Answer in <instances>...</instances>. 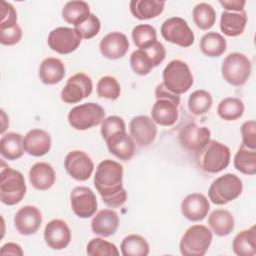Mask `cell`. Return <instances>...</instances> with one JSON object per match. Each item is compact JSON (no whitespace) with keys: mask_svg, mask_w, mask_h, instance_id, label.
Instances as JSON below:
<instances>
[{"mask_svg":"<svg viewBox=\"0 0 256 256\" xmlns=\"http://www.w3.org/2000/svg\"><path fill=\"white\" fill-rule=\"evenodd\" d=\"M22 37V30L18 24L0 27V42L3 45L12 46L17 44Z\"/></svg>","mask_w":256,"mask_h":256,"instance_id":"obj_44","label":"cell"},{"mask_svg":"<svg viewBox=\"0 0 256 256\" xmlns=\"http://www.w3.org/2000/svg\"><path fill=\"white\" fill-rule=\"evenodd\" d=\"M74 28L78 31L82 39H91L99 33L101 28V23L98 17L91 13L85 21L75 26Z\"/></svg>","mask_w":256,"mask_h":256,"instance_id":"obj_42","label":"cell"},{"mask_svg":"<svg viewBox=\"0 0 256 256\" xmlns=\"http://www.w3.org/2000/svg\"><path fill=\"white\" fill-rule=\"evenodd\" d=\"M213 236L204 225L189 227L180 240V252L184 256H203L209 249Z\"/></svg>","mask_w":256,"mask_h":256,"instance_id":"obj_6","label":"cell"},{"mask_svg":"<svg viewBox=\"0 0 256 256\" xmlns=\"http://www.w3.org/2000/svg\"><path fill=\"white\" fill-rule=\"evenodd\" d=\"M242 144L250 149H256V122L248 120L241 126Z\"/></svg>","mask_w":256,"mask_h":256,"instance_id":"obj_45","label":"cell"},{"mask_svg":"<svg viewBox=\"0 0 256 256\" xmlns=\"http://www.w3.org/2000/svg\"><path fill=\"white\" fill-rule=\"evenodd\" d=\"M93 90L91 78L85 73L79 72L68 78L61 91V99L68 104H75L90 96Z\"/></svg>","mask_w":256,"mask_h":256,"instance_id":"obj_10","label":"cell"},{"mask_svg":"<svg viewBox=\"0 0 256 256\" xmlns=\"http://www.w3.org/2000/svg\"><path fill=\"white\" fill-rule=\"evenodd\" d=\"M90 14L89 5L85 1H69L62 9L63 19L74 27L85 21Z\"/></svg>","mask_w":256,"mask_h":256,"instance_id":"obj_31","label":"cell"},{"mask_svg":"<svg viewBox=\"0 0 256 256\" xmlns=\"http://www.w3.org/2000/svg\"><path fill=\"white\" fill-rule=\"evenodd\" d=\"M0 254L1 255H20V256H22L23 251H22L20 245L13 243V242H9V243L4 244L1 247Z\"/></svg>","mask_w":256,"mask_h":256,"instance_id":"obj_49","label":"cell"},{"mask_svg":"<svg viewBox=\"0 0 256 256\" xmlns=\"http://www.w3.org/2000/svg\"><path fill=\"white\" fill-rule=\"evenodd\" d=\"M26 184L21 172L6 166L2 161L0 172V199L5 205L18 204L25 196Z\"/></svg>","mask_w":256,"mask_h":256,"instance_id":"obj_3","label":"cell"},{"mask_svg":"<svg viewBox=\"0 0 256 256\" xmlns=\"http://www.w3.org/2000/svg\"><path fill=\"white\" fill-rule=\"evenodd\" d=\"M130 11L139 20H148L159 16L165 7V1L158 0H132Z\"/></svg>","mask_w":256,"mask_h":256,"instance_id":"obj_27","label":"cell"},{"mask_svg":"<svg viewBox=\"0 0 256 256\" xmlns=\"http://www.w3.org/2000/svg\"><path fill=\"white\" fill-rule=\"evenodd\" d=\"M99 49L105 58L116 60L127 53L129 41L126 35L121 32H110L101 39Z\"/></svg>","mask_w":256,"mask_h":256,"instance_id":"obj_21","label":"cell"},{"mask_svg":"<svg viewBox=\"0 0 256 256\" xmlns=\"http://www.w3.org/2000/svg\"><path fill=\"white\" fill-rule=\"evenodd\" d=\"M212 106L211 94L203 89L194 91L188 98V108L194 115H203L207 113Z\"/></svg>","mask_w":256,"mask_h":256,"instance_id":"obj_37","label":"cell"},{"mask_svg":"<svg viewBox=\"0 0 256 256\" xmlns=\"http://www.w3.org/2000/svg\"><path fill=\"white\" fill-rule=\"evenodd\" d=\"M251 61L245 54L240 52L228 54L221 67L224 80L233 86L244 85L251 75Z\"/></svg>","mask_w":256,"mask_h":256,"instance_id":"obj_7","label":"cell"},{"mask_svg":"<svg viewBox=\"0 0 256 256\" xmlns=\"http://www.w3.org/2000/svg\"><path fill=\"white\" fill-rule=\"evenodd\" d=\"M163 84L170 92L180 95L187 92L193 85V75L189 66L182 60H171L162 73Z\"/></svg>","mask_w":256,"mask_h":256,"instance_id":"obj_4","label":"cell"},{"mask_svg":"<svg viewBox=\"0 0 256 256\" xmlns=\"http://www.w3.org/2000/svg\"><path fill=\"white\" fill-rule=\"evenodd\" d=\"M230 149L216 140H209L204 147L195 152V160L198 167L211 174L227 168L230 163Z\"/></svg>","mask_w":256,"mask_h":256,"instance_id":"obj_2","label":"cell"},{"mask_svg":"<svg viewBox=\"0 0 256 256\" xmlns=\"http://www.w3.org/2000/svg\"><path fill=\"white\" fill-rule=\"evenodd\" d=\"M97 95L101 98L116 100L121 93L120 84L112 76L101 77L96 86Z\"/></svg>","mask_w":256,"mask_h":256,"instance_id":"obj_40","label":"cell"},{"mask_svg":"<svg viewBox=\"0 0 256 256\" xmlns=\"http://www.w3.org/2000/svg\"><path fill=\"white\" fill-rule=\"evenodd\" d=\"M81 40L82 37L75 28L58 27L49 33L47 42L53 51L59 54H69L79 47Z\"/></svg>","mask_w":256,"mask_h":256,"instance_id":"obj_11","label":"cell"},{"mask_svg":"<svg viewBox=\"0 0 256 256\" xmlns=\"http://www.w3.org/2000/svg\"><path fill=\"white\" fill-rule=\"evenodd\" d=\"M44 240L53 250L66 248L71 241V231L67 223L61 219L49 221L44 229Z\"/></svg>","mask_w":256,"mask_h":256,"instance_id":"obj_16","label":"cell"},{"mask_svg":"<svg viewBox=\"0 0 256 256\" xmlns=\"http://www.w3.org/2000/svg\"><path fill=\"white\" fill-rule=\"evenodd\" d=\"M179 101L171 98H157L151 109L152 120L161 126H172L178 120Z\"/></svg>","mask_w":256,"mask_h":256,"instance_id":"obj_18","label":"cell"},{"mask_svg":"<svg viewBox=\"0 0 256 256\" xmlns=\"http://www.w3.org/2000/svg\"><path fill=\"white\" fill-rule=\"evenodd\" d=\"M133 43L139 49H144L157 41L156 30L152 25L139 24L135 26L131 33Z\"/></svg>","mask_w":256,"mask_h":256,"instance_id":"obj_38","label":"cell"},{"mask_svg":"<svg viewBox=\"0 0 256 256\" xmlns=\"http://www.w3.org/2000/svg\"><path fill=\"white\" fill-rule=\"evenodd\" d=\"M123 256H147L149 254V244L142 236L130 234L126 236L120 245Z\"/></svg>","mask_w":256,"mask_h":256,"instance_id":"obj_34","label":"cell"},{"mask_svg":"<svg viewBox=\"0 0 256 256\" xmlns=\"http://www.w3.org/2000/svg\"><path fill=\"white\" fill-rule=\"evenodd\" d=\"M65 76L64 63L55 57L45 58L39 66V78L47 85L59 83Z\"/></svg>","mask_w":256,"mask_h":256,"instance_id":"obj_25","label":"cell"},{"mask_svg":"<svg viewBox=\"0 0 256 256\" xmlns=\"http://www.w3.org/2000/svg\"><path fill=\"white\" fill-rule=\"evenodd\" d=\"M55 179L53 167L46 162H37L30 168L29 181L36 190H48L55 183Z\"/></svg>","mask_w":256,"mask_h":256,"instance_id":"obj_24","label":"cell"},{"mask_svg":"<svg viewBox=\"0 0 256 256\" xmlns=\"http://www.w3.org/2000/svg\"><path fill=\"white\" fill-rule=\"evenodd\" d=\"M130 66L134 73L140 76H145L154 68L149 55L144 49H137L130 56Z\"/></svg>","mask_w":256,"mask_h":256,"instance_id":"obj_39","label":"cell"},{"mask_svg":"<svg viewBox=\"0 0 256 256\" xmlns=\"http://www.w3.org/2000/svg\"><path fill=\"white\" fill-rule=\"evenodd\" d=\"M247 23V14L245 11L228 12L223 11L220 18V29L229 37H236L243 33Z\"/></svg>","mask_w":256,"mask_h":256,"instance_id":"obj_26","label":"cell"},{"mask_svg":"<svg viewBox=\"0 0 256 256\" xmlns=\"http://www.w3.org/2000/svg\"><path fill=\"white\" fill-rule=\"evenodd\" d=\"M243 190L241 179L232 173L216 178L208 190V197L216 205H224L235 200Z\"/></svg>","mask_w":256,"mask_h":256,"instance_id":"obj_5","label":"cell"},{"mask_svg":"<svg viewBox=\"0 0 256 256\" xmlns=\"http://www.w3.org/2000/svg\"><path fill=\"white\" fill-rule=\"evenodd\" d=\"M25 149L23 146V137L19 133L8 132L3 134L0 139V153L7 160H16L20 158Z\"/></svg>","mask_w":256,"mask_h":256,"instance_id":"obj_30","label":"cell"},{"mask_svg":"<svg viewBox=\"0 0 256 256\" xmlns=\"http://www.w3.org/2000/svg\"><path fill=\"white\" fill-rule=\"evenodd\" d=\"M210 209V203L206 196L201 193L187 195L181 203L182 215L192 222L203 220Z\"/></svg>","mask_w":256,"mask_h":256,"instance_id":"obj_19","label":"cell"},{"mask_svg":"<svg viewBox=\"0 0 256 256\" xmlns=\"http://www.w3.org/2000/svg\"><path fill=\"white\" fill-rule=\"evenodd\" d=\"M94 186L107 206L117 208L126 202L127 192L123 188V167L120 163L111 159L101 161L94 175Z\"/></svg>","mask_w":256,"mask_h":256,"instance_id":"obj_1","label":"cell"},{"mask_svg":"<svg viewBox=\"0 0 256 256\" xmlns=\"http://www.w3.org/2000/svg\"><path fill=\"white\" fill-rule=\"evenodd\" d=\"M119 227L118 214L111 209H102L96 213L91 221V230L96 235L110 237Z\"/></svg>","mask_w":256,"mask_h":256,"instance_id":"obj_23","label":"cell"},{"mask_svg":"<svg viewBox=\"0 0 256 256\" xmlns=\"http://www.w3.org/2000/svg\"><path fill=\"white\" fill-rule=\"evenodd\" d=\"M192 17L198 28L201 30H208L216 21V12L210 4L201 2L194 6L192 10Z\"/></svg>","mask_w":256,"mask_h":256,"instance_id":"obj_36","label":"cell"},{"mask_svg":"<svg viewBox=\"0 0 256 256\" xmlns=\"http://www.w3.org/2000/svg\"><path fill=\"white\" fill-rule=\"evenodd\" d=\"M200 50L208 57H219L221 56L226 48V39L217 32H208L204 34L200 40Z\"/></svg>","mask_w":256,"mask_h":256,"instance_id":"obj_32","label":"cell"},{"mask_svg":"<svg viewBox=\"0 0 256 256\" xmlns=\"http://www.w3.org/2000/svg\"><path fill=\"white\" fill-rule=\"evenodd\" d=\"M1 20L0 27H7L17 24V13L15 8L6 1H1Z\"/></svg>","mask_w":256,"mask_h":256,"instance_id":"obj_46","label":"cell"},{"mask_svg":"<svg viewBox=\"0 0 256 256\" xmlns=\"http://www.w3.org/2000/svg\"><path fill=\"white\" fill-rule=\"evenodd\" d=\"M144 50L147 52V54L151 58L154 67H157L165 59L166 50H165L164 45L162 43H160L159 41H156L151 46H149L147 48H144Z\"/></svg>","mask_w":256,"mask_h":256,"instance_id":"obj_47","label":"cell"},{"mask_svg":"<svg viewBox=\"0 0 256 256\" xmlns=\"http://www.w3.org/2000/svg\"><path fill=\"white\" fill-rule=\"evenodd\" d=\"M105 141L109 152L120 160L126 161L134 156L136 143L126 130L114 132Z\"/></svg>","mask_w":256,"mask_h":256,"instance_id":"obj_20","label":"cell"},{"mask_svg":"<svg viewBox=\"0 0 256 256\" xmlns=\"http://www.w3.org/2000/svg\"><path fill=\"white\" fill-rule=\"evenodd\" d=\"M244 113V104L242 100L236 97H227L221 100L217 107V114L226 121H234L242 117Z\"/></svg>","mask_w":256,"mask_h":256,"instance_id":"obj_35","label":"cell"},{"mask_svg":"<svg viewBox=\"0 0 256 256\" xmlns=\"http://www.w3.org/2000/svg\"><path fill=\"white\" fill-rule=\"evenodd\" d=\"M234 167L245 175L256 173V149H250L241 144L234 156Z\"/></svg>","mask_w":256,"mask_h":256,"instance_id":"obj_33","label":"cell"},{"mask_svg":"<svg viewBox=\"0 0 256 256\" xmlns=\"http://www.w3.org/2000/svg\"><path fill=\"white\" fill-rule=\"evenodd\" d=\"M211 132L206 126H199L196 123L185 125L179 132L181 146L189 152H197L210 140Z\"/></svg>","mask_w":256,"mask_h":256,"instance_id":"obj_14","label":"cell"},{"mask_svg":"<svg viewBox=\"0 0 256 256\" xmlns=\"http://www.w3.org/2000/svg\"><path fill=\"white\" fill-rule=\"evenodd\" d=\"M130 136L139 146H149L156 138L157 126L152 118L146 115H138L129 123Z\"/></svg>","mask_w":256,"mask_h":256,"instance_id":"obj_15","label":"cell"},{"mask_svg":"<svg viewBox=\"0 0 256 256\" xmlns=\"http://www.w3.org/2000/svg\"><path fill=\"white\" fill-rule=\"evenodd\" d=\"M42 223L40 210L31 205L23 206L14 216V225L22 235H32L38 231Z\"/></svg>","mask_w":256,"mask_h":256,"instance_id":"obj_17","label":"cell"},{"mask_svg":"<svg viewBox=\"0 0 256 256\" xmlns=\"http://www.w3.org/2000/svg\"><path fill=\"white\" fill-rule=\"evenodd\" d=\"M121 130H126V125L124 120L119 116H109L101 123V135L104 140L114 132Z\"/></svg>","mask_w":256,"mask_h":256,"instance_id":"obj_43","label":"cell"},{"mask_svg":"<svg viewBox=\"0 0 256 256\" xmlns=\"http://www.w3.org/2000/svg\"><path fill=\"white\" fill-rule=\"evenodd\" d=\"M72 211L79 218H90L97 210V200L94 192L86 186H77L70 194Z\"/></svg>","mask_w":256,"mask_h":256,"instance_id":"obj_13","label":"cell"},{"mask_svg":"<svg viewBox=\"0 0 256 256\" xmlns=\"http://www.w3.org/2000/svg\"><path fill=\"white\" fill-rule=\"evenodd\" d=\"M208 225L217 236H227L234 229V216L226 209H216L210 213Z\"/></svg>","mask_w":256,"mask_h":256,"instance_id":"obj_28","label":"cell"},{"mask_svg":"<svg viewBox=\"0 0 256 256\" xmlns=\"http://www.w3.org/2000/svg\"><path fill=\"white\" fill-rule=\"evenodd\" d=\"M219 3L228 12H241L244 11L246 1L244 0H220Z\"/></svg>","mask_w":256,"mask_h":256,"instance_id":"obj_48","label":"cell"},{"mask_svg":"<svg viewBox=\"0 0 256 256\" xmlns=\"http://www.w3.org/2000/svg\"><path fill=\"white\" fill-rule=\"evenodd\" d=\"M233 252L238 256H253L256 254V227L242 230L233 239Z\"/></svg>","mask_w":256,"mask_h":256,"instance_id":"obj_29","label":"cell"},{"mask_svg":"<svg viewBox=\"0 0 256 256\" xmlns=\"http://www.w3.org/2000/svg\"><path fill=\"white\" fill-rule=\"evenodd\" d=\"M105 119V110L97 103L89 102L73 107L68 114V122L76 130H87Z\"/></svg>","mask_w":256,"mask_h":256,"instance_id":"obj_8","label":"cell"},{"mask_svg":"<svg viewBox=\"0 0 256 256\" xmlns=\"http://www.w3.org/2000/svg\"><path fill=\"white\" fill-rule=\"evenodd\" d=\"M25 152L34 157L47 154L51 149V137L48 132L42 129H32L23 138Z\"/></svg>","mask_w":256,"mask_h":256,"instance_id":"obj_22","label":"cell"},{"mask_svg":"<svg viewBox=\"0 0 256 256\" xmlns=\"http://www.w3.org/2000/svg\"><path fill=\"white\" fill-rule=\"evenodd\" d=\"M162 37L180 47H189L194 42V33L186 20L181 17H171L165 20L161 26Z\"/></svg>","mask_w":256,"mask_h":256,"instance_id":"obj_9","label":"cell"},{"mask_svg":"<svg viewBox=\"0 0 256 256\" xmlns=\"http://www.w3.org/2000/svg\"><path fill=\"white\" fill-rule=\"evenodd\" d=\"M66 172L75 180L85 181L90 178L94 170L92 159L84 151H70L64 160Z\"/></svg>","mask_w":256,"mask_h":256,"instance_id":"obj_12","label":"cell"},{"mask_svg":"<svg viewBox=\"0 0 256 256\" xmlns=\"http://www.w3.org/2000/svg\"><path fill=\"white\" fill-rule=\"evenodd\" d=\"M86 252L90 256H118L120 254L115 244L102 238L91 239L87 244Z\"/></svg>","mask_w":256,"mask_h":256,"instance_id":"obj_41","label":"cell"}]
</instances>
